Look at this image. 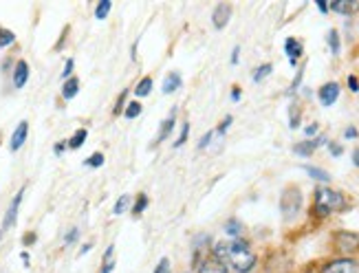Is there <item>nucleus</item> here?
<instances>
[{"label":"nucleus","mask_w":359,"mask_h":273,"mask_svg":"<svg viewBox=\"0 0 359 273\" xmlns=\"http://www.w3.org/2000/svg\"><path fill=\"white\" fill-rule=\"evenodd\" d=\"M344 135L348 137V139H355V137H357V130H355V128H348V130L344 132Z\"/></svg>","instance_id":"37998d69"},{"label":"nucleus","mask_w":359,"mask_h":273,"mask_svg":"<svg viewBox=\"0 0 359 273\" xmlns=\"http://www.w3.org/2000/svg\"><path fill=\"white\" fill-rule=\"evenodd\" d=\"M181 84H183V80H181L179 73H170L166 80H163L161 90H163L166 95H170V93H174V90H179V88H181Z\"/></svg>","instance_id":"2eb2a0df"},{"label":"nucleus","mask_w":359,"mask_h":273,"mask_svg":"<svg viewBox=\"0 0 359 273\" xmlns=\"http://www.w3.org/2000/svg\"><path fill=\"white\" fill-rule=\"evenodd\" d=\"M86 166H88V168H99V166H104V154H101V152L90 154L88 159H86Z\"/></svg>","instance_id":"7c9ffc66"},{"label":"nucleus","mask_w":359,"mask_h":273,"mask_svg":"<svg viewBox=\"0 0 359 273\" xmlns=\"http://www.w3.org/2000/svg\"><path fill=\"white\" fill-rule=\"evenodd\" d=\"M232 121H234L232 117H225V121H223L221 126H218V130H216L218 135H225V132H227V128H229V126H232Z\"/></svg>","instance_id":"f704fd0d"},{"label":"nucleus","mask_w":359,"mask_h":273,"mask_svg":"<svg viewBox=\"0 0 359 273\" xmlns=\"http://www.w3.org/2000/svg\"><path fill=\"white\" fill-rule=\"evenodd\" d=\"M152 273H170V258H161Z\"/></svg>","instance_id":"473e14b6"},{"label":"nucleus","mask_w":359,"mask_h":273,"mask_svg":"<svg viewBox=\"0 0 359 273\" xmlns=\"http://www.w3.org/2000/svg\"><path fill=\"white\" fill-rule=\"evenodd\" d=\"M331 9L335 11V14L350 16V14H355V11L359 9V3H355V0H333Z\"/></svg>","instance_id":"f8f14e48"},{"label":"nucleus","mask_w":359,"mask_h":273,"mask_svg":"<svg viewBox=\"0 0 359 273\" xmlns=\"http://www.w3.org/2000/svg\"><path fill=\"white\" fill-rule=\"evenodd\" d=\"M225 232H227L229 236H234V238H238V236L242 234V223L236 221V218H232V221L225 223Z\"/></svg>","instance_id":"aec40b11"},{"label":"nucleus","mask_w":359,"mask_h":273,"mask_svg":"<svg viewBox=\"0 0 359 273\" xmlns=\"http://www.w3.org/2000/svg\"><path fill=\"white\" fill-rule=\"evenodd\" d=\"M326 139L324 137H318V139H311V141H302V143H297L295 148H293V152L295 154H300V156H311L315 152V148L318 145H322Z\"/></svg>","instance_id":"9b49d317"},{"label":"nucleus","mask_w":359,"mask_h":273,"mask_svg":"<svg viewBox=\"0 0 359 273\" xmlns=\"http://www.w3.org/2000/svg\"><path fill=\"white\" fill-rule=\"evenodd\" d=\"M315 132H318V124H311V126L306 128V135L311 137V135H315Z\"/></svg>","instance_id":"79ce46f5"},{"label":"nucleus","mask_w":359,"mask_h":273,"mask_svg":"<svg viewBox=\"0 0 359 273\" xmlns=\"http://www.w3.org/2000/svg\"><path fill=\"white\" fill-rule=\"evenodd\" d=\"M328 44H331V51L335 53V56H339V33L335 31V29L328 31Z\"/></svg>","instance_id":"cd10ccee"},{"label":"nucleus","mask_w":359,"mask_h":273,"mask_svg":"<svg viewBox=\"0 0 359 273\" xmlns=\"http://www.w3.org/2000/svg\"><path fill=\"white\" fill-rule=\"evenodd\" d=\"M27 135H29V124L27 121H20V124H18V128L14 130V135H11V143H9V148L14 150H20L22 148V143L27 141Z\"/></svg>","instance_id":"6e6552de"},{"label":"nucleus","mask_w":359,"mask_h":273,"mask_svg":"<svg viewBox=\"0 0 359 273\" xmlns=\"http://www.w3.org/2000/svg\"><path fill=\"white\" fill-rule=\"evenodd\" d=\"M90 251V242H88V245H84L82 247V251H80V256H82V253H88Z\"/></svg>","instance_id":"8fccbe9b"},{"label":"nucleus","mask_w":359,"mask_h":273,"mask_svg":"<svg viewBox=\"0 0 359 273\" xmlns=\"http://www.w3.org/2000/svg\"><path fill=\"white\" fill-rule=\"evenodd\" d=\"M322 273H357V262L350 258H339L335 262H328Z\"/></svg>","instance_id":"39448f33"},{"label":"nucleus","mask_w":359,"mask_h":273,"mask_svg":"<svg viewBox=\"0 0 359 273\" xmlns=\"http://www.w3.org/2000/svg\"><path fill=\"white\" fill-rule=\"evenodd\" d=\"M187 135H190V124H183V128H181V135H179V139L174 141V148H181V145L185 143V139H187Z\"/></svg>","instance_id":"2f4dec72"},{"label":"nucleus","mask_w":359,"mask_h":273,"mask_svg":"<svg viewBox=\"0 0 359 273\" xmlns=\"http://www.w3.org/2000/svg\"><path fill=\"white\" fill-rule=\"evenodd\" d=\"M66 148V141H60L58 145H56V148H53V152H56V154H62V150Z\"/></svg>","instance_id":"a19ab883"},{"label":"nucleus","mask_w":359,"mask_h":273,"mask_svg":"<svg viewBox=\"0 0 359 273\" xmlns=\"http://www.w3.org/2000/svg\"><path fill=\"white\" fill-rule=\"evenodd\" d=\"M27 82H29V64L24 62V60H18L16 69H14V86L22 88Z\"/></svg>","instance_id":"9d476101"},{"label":"nucleus","mask_w":359,"mask_h":273,"mask_svg":"<svg viewBox=\"0 0 359 273\" xmlns=\"http://www.w3.org/2000/svg\"><path fill=\"white\" fill-rule=\"evenodd\" d=\"M229 18H232V5L227 3H221L214 7V14H212V22H214L216 29H225L229 22Z\"/></svg>","instance_id":"423d86ee"},{"label":"nucleus","mask_w":359,"mask_h":273,"mask_svg":"<svg viewBox=\"0 0 359 273\" xmlns=\"http://www.w3.org/2000/svg\"><path fill=\"white\" fill-rule=\"evenodd\" d=\"M344 196L335 190H328V187H320L318 192H315V211H318L320 216H328L333 214V211H339L344 209Z\"/></svg>","instance_id":"f03ea898"},{"label":"nucleus","mask_w":359,"mask_h":273,"mask_svg":"<svg viewBox=\"0 0 359 273\" xmlns=\"http://www.w3.org/2000/svg\"><path fill=\"white\" fill-rule=\"evenodd\" d=\"M304 170H306V174H309V177L318 179V181H322V183H326V181H331V174H328V172H324V170H320V168L306 166V168H304Z\"/></svg>","instance_id":"6ab92c4d"},{"label":"nucleus","mask_w":359,"mask_h":273,"mask_svg":"<svg viewBox=\"0 0 359 273\" xmlns=\"http://www.w3.org/2000/svg\"><path fill=\"white\" fill-rule=\"evenodd\" d=\"M77 236H80V229H75V227H73V229H71V232H69V234H66V238H64V242H66V245H71V242H73V240H77Z\"/></svg>","instance_id":"c9c22d12"},{"label":"nucleus","mask_w":359,"mask_h":273,"mask_svg":"<svg viewBox=\"0 0 359 273\" xmlns=\"http://www.w3.org/2000/svg\"><path fill=\"white\" fill-rule=\"evenodd\" d=\"M284 51H287V56H289V62L295 66L297 60H300V56H302V42L295 40V38H287V42H284Z\"/></svg>","instance_id":"ddd939ff"},{"label":"nucleus","mask_w":359,"mask_h":273,"mask_svg":"<svg viewBox=\"0 0 359 273\" xmlns=\"http://www.w3.org/2000/svg\"><path fill=\"white\" fill-rule=\"evenodd\" d=\"M212 137H214V130H210L208 135H203V137H200V141H198V148H200V150H203V148H208V145H210V141H212Z\"/></svg>","instance_id":"72a5a7b5"},{"label":"nucleus","mask_w":359,"mask_h":273,"mask_svg":"<svg viewBox=\"0 0 359 273\" xmlns=\"http://www.w3.org/2000/svg\"><path fill=\"white\" fill-rule=\"evenodd\" d=\"M300 209H302V192H300V187L289 185L287 190L282 192V196H280V211L284 214L287 221H293V218L300 214Z\"/></svg>","instance_id":"7ed1b4c3"},{"label":"nucleus","mask_w":359,"mask_h":273,"mask_svg":"<svg viewBox=\"0 0 359 273\" xmlns=\"http://www.w3.org/2000/svg\"><path fill=\"white\" fill-rule=\"evenodd\" d=\"M328 148H331V152L335 154V156H339L342 154V145H335V143H328Z\"/></svg>","instance_id":"58836bf2"},{"label":"nucleus","mask_w":359,"mask_h":273,"mask_svg":"<svg viewBox=\"0 0 359 273\" xmlns=\"http://www.w3.org/2000/svg\"><path fill=\"white\" fill-rule=\"evenodd\" d=\"M172 128H174V113L170 115V117L163 121L161 124V130H159V135H157V141L155 143H161V141H166V139L170 137V132H172Z\"/></svg>","instance_id":"f3484780"},{"label":"nucleus","mask_w":359,"mask_h":273,"mask_svg":"<svg viewBox=\"0 0 359 273\" xmlns=\"http://www.w3.org/2000/svg\"><path fill=\"white\" fill-rule=\"evenodd\" d=\"M335 245L339 251L344 253H352L359 249V234H352V232H337L335 234Z\"/></svg>","instance_id":"20e7f679"},{"label":"nucleus","mask_w":359,"mask_h":273,"mask_svg":"<svg viewBox=\"0 0 359 273\" xmlns=\"http://www.w3.org/2000/svg\"><path fill=\"white\" fill-rule=\"evenodd\" d=\"M124 99H126V93H121L119 101H117V106H115V115H117V113H121V104H124Z\"/></svg>","instance_id":"ea45409f"},{"label":"nucleus","mask_w":359,"mask_h":273,"mask_svg":"<svg viewBox=\"0 0 359 273\" xmlns=\"http://www.w3.org/2000/svg\"><path fill=\"white\" fill-rule=\"evenodd\" d=\"M214 258L221 262L234 266L238 273H249L255 264V256L251 247L245 240H234V242H218L214 247Z\"/></svg>","instance_id":"f257e3e1"},{"label":"nucleus","mask_w":359,"mask_h":273,"mask_svg":"<svg viewBox=\"0 0 359 273\" xmlns=\"http://www.w3.org/2000/svg\"><path fill=\"white\" fill-rule=\"evenodd\" d=\"M352 163H355V166L359 168V148L355 150V152H352Z\"/></svg>","instance_id":"49530a36"},{"label":"nucleus","mask_w":359,"mask_h":273,"mask_svg":"<svg viewBox=\"0 0 359 273\" xmlns=\"http://www.w3.org/2000/svg\"><path fill=\"white\" fill-rule=\"evenodd\" d=\"M318 95H320L322 106H333V104L337 101V97H339V84H337V82L324 84V86L318 90Z\"/></svg>","instance_id":"0eeeda50"},{"label":"nucleus","mask_w":359,"mask_h":273,"mask_svg":"<svg viewBox=\"0 0 359 273\" xmlns=\"http://www.w3.org/2000/svg\"><path fill=\"white\" fill-rule=\"evenodd\" d=\"M86 137H88V132L84 130V128H80V130H75V135H73L66 143H69V148L77 150V148H82V145H84V141H86Z\"/></svg>","instance_id":"a211bd4d"},{"label":"nucleus","mask_w":359,"mask_h":273,"mask_svg":"<svg viewBox=\"0 0 359 273\" xmlns=\"http://www.w3.org/2000/svg\"><path fill=\"white\" fill-rule=\"evenodd\" d=\"M16 42V35L14 31H9V29H0V48H5V46H9V44H14Z\"/></svg>","instance_id":"b1692460"},{"label":"nucleus","mask_w":359,"mask_h":273,"mask_svg":"<svg viewBox=\"0 0 359 273\" xmlns=\"http://www.w3.org/2000/svg\"><path fill=\"white\" fill-rule=\"evenodd\" d=\"M124 115H126L128 119L139 117V115H141V104H139V101H130V104H128V108L124 111Z\"/></svg>","instance_id":"bb28decb"},{"label":"nucleus","mask_w":359,"mask_h":273,"mask_svg":"<svg viewBox=\"0 0 359 273\" xmlns=\"http://www.w3.org/2000/svg\"><path fill=\"white\" fill-rule=\"evenodd\" d=\"M113 251H115V247H108L106 249V256H104V269H101L99 273H111L113 271Z\"/></svg>","instance_id":"c85d7f7f"},{"label":"nucleus","mask_w":359,"mask_h":273,"mask_svg":"<svg viewBox=\"0 0 359 273\" xmlns=\"http://www.w3.org/2000/svg\"><path fill=\"white\" fill-rule=\"evenodd\" d=\"M300 119H302V113H300V108H297V104L291 106V111H289V124H291V128H297L300 126Z\"/></svg>","instance_id":"393cba45"},{"label":"nucleus","mask_w":359,"mask_h":273,"mask_svg":"<svg viewBox=\"0 0 359 273\" xmlns=\"http://www.w3.org/2000/svg\"><path fill=\"white\" fill-rule=\"evenodd\" d=\"M148 203H150L148 196H145V194H139V196H137V203L132 205V214H135V216H141L143 209L148 207Z\"/></svg>","instance_id":"5701e85b"},{"label":"nucleus","mask_w":359,"mask_h":273,"mask_svg":"<svg viewBox=\"0 0 359 273\" xmlns=\"http://www.w3.org/2000/svg\"><path fill=\"white\" fill-rule=\"evenodd\" d=\"M198 273H227V264L216 258H210L198 266Z\"/></svg>","instance_id":"4468645a"},{"label":"nucleus","mask_w":359,"mask_h":273,"mask_svg":"<svg viewBox=\"0 0 359 273\" xmlns=\"http://www.w3.org/2000/svg\"><path fill=\"white\" fill-rule=\"evenodd\" d=\"M128 205H130V196H128V194H124V196H119V201L115 203V209H113V211H115V216H121V214H124Z\"/></svg>","instance_id":"a878e982"},{"label":"nucleus","mask_w":359,"mask_h":273,"mask_svg":"<svg viewBox=\"0 0 359 273\" xmlns=\"http://www.w3.org/2000/svg\"><path fill=\"white\" fill-rule=\"evenodd\" d=\"M238 53H240V48L236 46L234 48V56H232V64H238Z\"/></svg>","instance_id":"a18cd8bd"},{"label":"nucleus","mask_w":359,"mask_h":273,"mask_svg":"<svg viewBox=\"0 0 359 273\" xmlns=\"http://www.w3.org/2000/svg\"><path fill=\"white\" fill-rule=\"evenodd\" d=\"M0 236H3V234H0Z\"/></svg>","instance_id":"3c124183"},{"label":"nucleus","mask_w":359,"mask_h":273,"mask_svg":"<svg viewBox=\"0 0 359 273\" xmlns=\"http://www.w3.org/2000/svg\"><path fill=\"white\" fill-rule=\"evenodd\" d=\"M77 90H80V82H77V77H71L62 86V97L64 99H73V97L77 95Z\"/></svg>","instance_id":"dca6fc26"},{"label":"nucleus","mask_w":359,"mask_h":273,"mask_svg":"<svg viewBox=\"0 0 359 273\" xmlns=\"http://www.w3.org/2000/svg\"><path fill=\"white\" fill-rule=\"evenodd\" d=\"M150 90H152V77H143V80L135 86V93H137V97H145V95H150Z\"/></svg>","instance_id":"412c9836"},{"label":"nucleus","mask_w":359,"mask_h":273,"mask_svg":"<svg viewBox=\"0 0 359 273\" xmlns=\"http://www.w3.org/2000/svg\"><path fill=\"white\" fill-rule=\"evenodd\" d=\"M232 99H234V101H238V99H240V88H234V93H232Z\"/></svg>","instance_id":"de8ad7c7"},{"label":"nucleus","mask_w":359,"mask_h":273,"mask_svg":"<svg viewBox=\"0 0 359 273\" xmlns=\"http://www.w3.org/2000/svg\"><path fill=\"white\" fill-rule=\"evenodd\" d=\"M111 7H113L111 0H101V3L95 7V18L97 20H104V18L108 16V11H111Z\"/></svg>","instance_id":"4be33fe9"},{"label":"nucleus","mask_w":359,"mask_h":273,"mask_svg":"<svg viewBox=\"0 0 359 273\" xmlns=\"http://www.w3.org/2000/svg\"><path fill=\"white\" fill-rule=\"evenodd\" d=\"M318 7H320V11H326L328 7H326V0H318Z\"/></svg>","instance_id":"09e8293b"},{"label":"nucleus","mask_w":359,"mask_h":273,"mask_svg":"<svg viewBox=\"0 0 359 273\" xmlns=\"http://www.w3.org/2000/svg\"><path fill=\"white\" fill-rule=\"evenodd\" d=\"M31 242H35V234H29V236H24V245H31Z\"/></svg>","instance_id":"c03bdc74"},{"label":"nucleus","mask_w":359,"mask_h":273,"mask_svg":"<svg viewBox=\"0 0 359 273\" xmlns=\"http://www.w3.org/2000/svg\"><path fill=\"white\" fill-rule=\"evenodd\" d=\"M22 196H24V190H20L14 196V201H11L9 205V209H7V216H5V221H3V227H11L16 223V218H18V207H20V203H22Z\"/></svg>","instance_id":"1a4fd4ad"},{"label":"nucleus","mask_w":359,"mask_h":273,"mask_svg":"<svg viewBox=\"0 0 359 273\" xmlns=\"http://www.w3.org/2000/svg\"><path fill=\"white\" fill-rule=\"evenodd\" d=\"M348 86H350V90H352V93H357V90H359V82H357V77H348Z\"/></svg>","instance_id":"4c0bfd02"},{"label":"nucleus","mask_w":359,"mask_h":273,"mask_svg":"<svg viewBox=\"0 0 359 273\" xmlns=\"http://www.w3.org/2000/svg\"><path fill=\"white\" fill-rule=\"evenodd\" d=\"M271 73V64H263V66H258L253 73V82H260V80H265L267 75Z\"/></svg>","instance_id":"c756f323"},{"label":"nucleus","mask_w":359,"mask_h":273,"mask_svg":"<svg viewBox=\"0 0 359 273\" xmlns=\"http://www.w3.org/2000/svg\"><path fill=\"white\" fill-rule=\"evenodd\" d=\"M71 75H73V60H66V66H64L62 77H66V80H71Z\"/></svg>","instance_id":"e433bc0d"}]
</instances>
